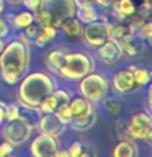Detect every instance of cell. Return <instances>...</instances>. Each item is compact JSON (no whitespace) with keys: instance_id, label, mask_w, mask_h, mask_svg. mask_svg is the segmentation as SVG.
<instances>
[{"instance_id":"obj_14","label":"cell","mask_w":152,"mask_h":157,"mask_svg":"<svg viewBox=\"0 0 152 157\" xmlns=\"http://www.w3.org/2000/svg\"><path fill=\"white\" fill-rule=\"evenodd\" d=\"M59 28H61V31L64 33V36H66L67 39H70V41L80 39L82 33H83V23L75 17V15L66 18L61 25H59Z\"/></svg>"},{"instance_id":"obj_11","label":"cell","mask_w":152,"mask_h":157,"mask_svg":"<svg viewBox=\"0 0 152 157\" xmlns=\"http://www.w3.org/2000/svg\"><path fill=\"white\" fill-rule=\"evenodd\" d=\"M113 88H115L118 93H123V95H126V93H132L134 90L139 88L129 67L123 69V71L115 74V77H113Z\"/></svg>"},{"instance_id":"obj_22","label":"cell","mask_w":152,"mask_h":157,"mask_svg":"<svg viewBox=\"0 0 152 157\" xmlns=\"http://www.w3.org/2000/svg\"><path fill=\"white\" fill-rule=\"evenodd\" d=\"M33 21H34V13H31L29 10H23V12H20L15 17H12V26L17 29H25Z\"/></svg>"},{"instance_id":"obj_38","label":"cell","mask_w":152,"mask_h":157,"mask_svg":"<svg viewBox=\"0 0 152 157\" xmlns=\"http://www.w3.org/2000/svg\"><path fill=\"white\" fill-rule=\"evenodd\" d=\"M52 157H69V152H67V149H57Z\"/></svg>"},{"instance_id":"obj_21","label":"cell","mask_w":152,"mask_h":157,"mask_svg":"<svg viewBox=\"0 0 152 157\" xmlns=\"http://www.w3.org/2000/svg\"><path fill=\"white\" fill-rule=\"evenodd\" d=\"M56 34H57V28H54V26H43V25H41L38 36L34 38V44L39 46V48L48 46V44L56 38Z\"/></svg>"},{"instance_id":"obj_13","label":"cell","mask_w":152,"mask_h":157,"mask_svg":"<svg viewBox=\"0 0 152 157\" xmlns=\"http://www.w3.org/2000/svg\"><path fill=\"white\" fill-rule=\"evenodd\" d=\"M97 54L105 64H115L123 56V51L115 39H108L97 48Z\"/></svg>"},{"instance_id":"obj_19","label":"cell","mask_w":152,"mask_h":157,"mask_svg":"<svg viewBox=\"0 0 152 157\" xmlns=\"http://www.w3.org/2000/svg\"><path fill=\"white\" fill-rule=\"evenodd\" d=\"M110 8H113V13L120 21H124L129 15L136 12V5L132 0H115Z\"/></svg>"},{"instance_id":"obj_8","label":"cell","mask_w":152,"mask_h":157,"mask_svg":"<svg viewBox=\"0 0 152 157\" xmlns=\"http://www.w3.org/2000/svg\"><path fill=\"white\" fill-rule=\"evenodd\" d=\"M82 38L85 39L87 44H90L92 48H98L100 44H103L108 39H111L110 36V23L106 21H92L87 23V26H83Z\"/></svg>"},{"instance_id":"obj_12","label":"cell","mask_w":152,"mask_h":157,"mask_svg":"<svg viewBox=\"0 0 152 157\" xmlns=\"http://www.w3.org/2000/svg\"><path fill=\"white\" fill-rule=\"evenodd\" d=\"M38 128L41 132H44V134L57 137L59 134H62L66 124L59 121V118L54 115V113H41V116H39V120H38Z\"/></svg>"},{"instance_id":"obj_30","label":"cell","mask_w":152,"mask_h":157,"mask_svg":"<svg viewBox=\"0 0 152 157\" xmlns=\"http://www.w3.org/2000/svg\"><path fill=\"white\" fill-rule=\"evenodd\" d=\"M39 28H41V25H39L36 20H34V21L29 25V26H26V28L23 29V31H25L23 36L26 38V39H31V41H34V38H36L38 33H39Z\"/></svg>"},{"instance_id":"obj_43","label":"cell","mask_w":152,"mask_h":157,"mask_svg":"<svg viewBox=\"0 0 152 157\" xmlns=\"http://www.w3.org/2000/svg\"><path fill=\"white\" fill-rule=\"evenodd\" d=\"M8 2H10V3H21L23 0H8Z\"/></svg>"},{"instance_id":"obj_32","label":"cell","mask_w":152,"mask_h":157,"mask_svg":"<svg viewBox=\"0 0 152 157\" xmlns=\"http://www.w3.org/2000/svg\"><path fill=\"white\" fill-rule=\"evenodd\" d=\"M82 149H83V144H82V142H78V141L72 142L70 147L67 149L69 157H78V154H80V151H82Z\"/></svg>"},{"instance_id":"obj_23","label":"cell","mask_w":152,"mask_h":157,"mask_svg":"<svg viewBox=\"0 0 152 157\" xmlns=\"http://www.w3.org/2000/svg\"><path fill=\"white\" fill-rule=\"evenodd\" d=\"M131 72H132V75H134V80L137 83V87H144L147 85V83L150 82V78H152V74L149 69H146V67H142V66H131Z\"/></svg>"},{"instance_id":"obj_42","label":"cell","mask_w":152,"mask_h":157,"mask_svg":"<svg viewBox=\"0 0 152 157\" xmlns=\"http://www.w3.org/2000/svg\"><path fill=\"white\" fill-rule=\"evenodd\" d=\"M85 2H92V0H75V3H85Z\"/></svg>"},{"instance_id":"obj_2","label":"cell","mask_w":152,"mask_h":157,"mask_svg":"<svg viewBox=\"0 0 152 157\" xmlns=\"http://www.w3.org/2000/svg\"><path fill=\"white\" fill-rule=\"evenodd\" d=\"M20 82H21L18 88L20 103L23 106L34 108V110H38L41 101L56 88L54 80L48 74L43 72H31L28 75H25Z\"/></svg>"},{"instance_id":"obj_26","label":"cell","mask_w":152,"mask_h":157,"mask_svg":"<svg viewBox=\"0 0 152 157\" xmlns=\"http://www.w3.org/2000/svg\"><path fill=\"white\" fill-rule=\"evenodd\" d=\"M103 103H105V111L110 115L111 118H118L121 115V103L116 100V98H108L105 97L103 98Z\"/></svg>"},{"instance_id":"obj_20","label":"cell","mask_w":152,"mask_h":157,"mask_svg":"<svg viewBox=\"0 0 152 157\" xmlns=\"http://www.w3.org/2000/svg\"><path fill=\"white\" fill-rule=\"evenodd\" d=\"M95 121H97V113H95V110H93V111L88 113V115H83L80 118L72 120L70 123H69V126L77 132H83V131L90 129V128L95 124Z\"/></svg>"},{"instance_id":"obj_34","label":"cell","mask_w":152,"mask_h":157,"mask_svg":"<svg viewBox=\"0 0 152 157\" xmlns=\"http://www.w3.org/2000/svg\"><path fill=\"white\" fill-rule=\"evenodd\" d=\"M13 152V146L10 144V142L3 141L2 144H0V157H7Z\"/></svg>"},{"instance_id":"obj_29","label":"cell","mask_w":152,"mask_h":157,"mask_svg":"<svg viewBox=\"0 0 152 157\" xmlns=\"http://www.w3.org/2000/svg\"><path fill=\"white\" fill-rule=\"evenodd\" d=\"M20 115V106L15 105V103H10V105H5L3 108V120L5 121H13L17 120Z\"/></svg>"},{"instance_id":"obj_31","label":"cell","mask_w":152,"mask_h":157,"mask_svg":"<svg viewBox=\"0 0 152 157\" xmlns=\"http://www.w3.org/2000/svg\"><path fill=\"white\" fill-rule=\"evenodd\" d=\"M139 36L147 43H152V23L150 21H146L142 26L139 28Z\"/></svg>"},{"instance_id":"obj_40","label":"cell","mask_w":152,"mask_h":157,"mask_svg":"<svg viewBox=\"0 0 152 157\" xmlns=\"http://www.w3.org/2000/svg\"><path fill=\"white\" fill-rule=\"evenodd\" d=\"M3 10H5V2H3V0H0V15L3 13Z\"/></svg>"},{"instance_id":"obj_6","label":"cell","mask_w":152,"mask_h":157,"mask_svg":"<svg viewBox=\"0 0 152 157\" xmlns=\"http://www.w3.org/2000/svg\"><path fill=\"white\" fill-rule=\"evenodd\" d=\"M126 136L129 139H144L147 142L152 141V118L147 111L134 113L129 121L126 123Z\"/></svg>"},{"instance_id":"obj_36","label":"cell","mask_w":152,"mask_h":157,"mask_svg":"<svg viewBox=\"0 0 152 157\" xmlns=\"http://www.w3.org/2000/svg\"><path fill=\"white\" fill-rule=\"evenodd\" d=\"M8 31H10V28H8V23L5 21L3 18H0V38H7L8 36Z\"/></svg>"},{"instance_id":"obj_7","label":"cell","mask_w":152,"mask_h":157,"mask_svg":"<svg viewBox=\"0 0 152 157\" xmlns=\"http://www.w3.org/2000/svg\"><path fill=\"white\" fill-rule=\"evenodd\" d=\"M31 129L33 128L29 124H26L25 121L17 118V120H13V121H7V124L2 128V136L7 142H10L13 147H17V146L25 144V142L29 139Z\"/></svg>"},{"instance_id":"obj_37","label":"cell","mask_w":152,"mask_h":157,"mask_svg":"<svg viewBox=\"0 0 152 157\" xmlns=\"http://www.w3.org/2000/svg\"><path fill=\"white\" fill-rule=\"evenodd\" d=\"M92 2L95 3L97 7H100V8H110L115 0H92Z\"/></svg>"},{"instance_id":"obj_25","label":"cell","mask_w":152,"mask_h":157,"mask_svg":"<svg viewBox=\"0 0 152 157\" xmlns=\"http://www.w3.org/2000/svg\"><path fill=\"white\" fill-rule=\"evenodd\" d=\"M64 51H59V49H54L46 56V67H49L52 72H59L61 69V64H62V59H64Z\"/></svg>"},{"instance_id":"obj_41","label":"cell","mask_w":152,"mask_h":157,"mask_svg":"<svg viewBox=\"0 0 152 157\" xmlns=\"http://www.w3.org/2000/svg\"><path fill=\"white\" fill-rule=\"evenodd\" d=\"M3 46H5V41H3V38H0V52H2Z\"/></svg>"},{"instance_id":"obj_35","label":"cell","mask_w":152,"mask_h":157,"mask_svg":"<svg viewBox=\"0 0 152 157\" xmlns=\"http://www.w3.org/2000/svg\"><path fill=\"white\" fill-rule=\"evenodd\" d=\"M78 157H97V151L93 149V147H90V146H85V144H83V149L80 151Z\"/></svg>"},{"instance_id":"obj_44","label":"cell","mask_w":152,"mask_h":157,"mask_svg":"<svg viewBox=\"0 0 152 157\" xmlns=\"http://www.w3.org/2000/svg\"><path fill=\"white\" fill-rule=\"evenodd\" d=\"M7 157H12V154H10V155H7Z\"/></svg>"},{"instance_id":"obj_28","label":"cell","mask_w":152,"mask_h":157,"mask_svg":"<svg viewBox=\"0 0 152 157\" xmlns=\"http://www.w3.org/2000/svg\"><path fill=\"white\" fill-rule=\"evenodd\" d=\"M54 115H56L59 118V121L64 123V124H69V123L72 121V113L70 110H69V105H62V106H59L56 111H54Z\"/></svg>"},{"instance_id":"obj_39","label":"cell","mask_w":152,"mask_h":157,"mask_svg":"<svg viewBox=\"0 0 152 157\" xmlns=\"http://www.w3.org/2000/svg\"><path fill=\"white\" fill-rule=\"evenodd\" d=\"M5 105H7V103L0 100V126H2V123L5 121V120H3V108H5Z\"/></svg>"},{"instance_id":"obj_5","label":"cell","mask_w":152,"mask_h":157,"mask_svg":"<svg viewBox=\"0 0 152 157\" xmlns=\"http://www.w3.org/2000/svg\"><path fill=\"white\" fill-rule=\"evenodd\" d=\"M78 90H80L82 97L85 100H88L92 105H97V103H101L105 97H108L110 82H108V78L103 74L90 72L80 78Z\"/></svg>"},{"instance_id":"obj_4","label":"cell","mask_w":152,"mask_h":157,"mask_svg":"<svg viewBox=\"0 0 152 157\" xmlns=\"http://www.w3.org/2000/svg\"><path fill=\"white\" fill-rule=\"evenodd\" d=\"M95 62L88 54L83 52H66L59 69V75L67 80H80L87 74L93 72Z\"/></svg>"},{"instance_id":"obj_3","label":"cell","mask_w":152,"mask_h":157,"mask_svg":"<svg viewBox=\"0 0 152 157\" xmlns=\"http://www.w3.org/2000/svg\"><path fill=\"white\" fill-rule=\"evenodd\" d=\"M75 0H41L38 13H34V20L43 26L59 28L66 18L75 15Z\"/></svg>"},{"instance_id":"obj_1","label":"cell","mask_w":152,"mask_h":157,"mask_svg":"<svg viewBox=\"0 0 152 157\" xmlns=\"http://www.w3.org/2000/svg\"><path fill=\"white\" fill-rule=\"evenodd\" d=\"M29 57V44L25 36H18L5 44L0 52V77L3 78V82L15 85L21 80L28 72Z\"/></svg>"},{"instance_id":"obj_10","label":"cell","mask_w":152,"mask_h":157,"mask_svg":"<svg viewBox=\"0 0 152 157\" xmlns=\"http://www.w3.org/2000/svg\"><path fill=\"white\" fill-rule=\"evenodd\" d=\"M69 100H70V95L62 90V88H54V90L49 93V95L44 98L39 105V113H54L59 106L62 105H67Z\"/></svg>"},{"instance_id":"obj_18","label":"cell","mask_w":152,"mask_h":157,"mask_svg":"<svg viewBox=\"0 0 152 157\" xmlns=\"http://www.w3.org/2000/svg\"><path fill=\"white\" fill-rule=\"evenodd\" d=\"M69 110L72 113V120L80 118L83 115H88L90 111H93V105L88 100H85L83 97H77V98H70L69 100Z\"/></svg>"},{"instance_id":"obj_17","label":"cell","mask_w":152,"mask_h":157,"mask_svg":"<svg viewBox=\"0 0 152 157\" xmlns=\"http://www.w3.org/2000/svg\"><path fill=\"white\" fill-rule=\"evenodd\" d=\"M75 17L80 20L82 23H92L100 20V13H98L97 7L93 5V2H85V3H77L75 8Z\"/></svg>"},{"instance_id":"obj_24","label":"cell","mask_w":152,"mask_h":157,"mask_svg":"<svg viewBox=\"0 0 152 157\" xmlns=\"http://www.w3.org/2000/svg\"><path fill=\"white\" fill-rule=\"evenodd\" d=\"M39 110H34V108H28V106H21L20 108V115H18V120L25 121L26 124H29L31 128L36 126V123L39 120Z\"/></svg>"},{"instance_id":"obj_15","label":"cell","mask_w":152,"mask_h":157,"mask_svg":"<svg viewBox=\"0 0 152 157\" xmlns=\"http://www.w3.org/2000/svg\"><path fill=\"white\" fill-rule=\"evenodd\" d=\"M120 44L123 54H127V56H136V54H139V51L142 49V41L139 39L137 36V33L134 31H127L123 38H120L116 41Z\"/></svg>"},{"instance_id":"obj_16","label":"cell","mask_w":152,"mask_h":157,"mask_svg":"<svg viewBox=\"0 0 152 157\" xmlns=\"http://www.w3.org/2000/svg\"><path fill=\"white\" fill-rule=\"evenodd\" d=\"M137 154H139V149H137V144L134 142V139L123 137V139L113 147L111 157H137Z\"/></svg>"},{"instance_id":"obj_27","label":"cell","mask_w":152,"mask_h":157,"mask_svg":"<svg viewBox=\"0 0 152 157\" xmlns=\"http://www.w3.org/2000/svg\"><path fill=\"white\" fill-rule=\"evenodd\" d=\"M127 31H129V29H127V26L123 21L110 23V36H111V39H115V41H118L120 38H123Z\"/></svg>"},{"instance_id":"obj_9","label":"cell","mask_w":152,"mask_h":157,"mask_svg":"<svg viewBox=\"0 0 152 157\" xmlns=\"http://www.w3.org/2000/svg\"><path fill=\"white\" fill-rule=\"evenodd\" d=\"M57 149V139L54 136L44 134V132L34 137L31 146H29L33 157H52Z\"/></svg>"},{"instance_id":"obj_33","label":"cell","mask_w":152,"mask_h":157,"mask_svg":"<svg viewBox=\"0 0 152 157\" xmlns=\"http://www.w3.org/2000/svg\"><path fill=\"white\" fill-rule=\"evenodd\" d=\"M23 3H25V7H26V10H29L31 13H38L41 0H23Z\"/></svg>"}]
</instances>
